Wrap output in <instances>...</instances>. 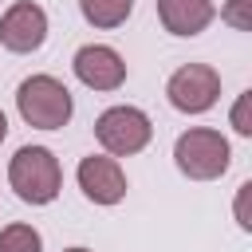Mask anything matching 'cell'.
I'll return each mask as SVG.
<instances>
[{"label":"cell","instance_id":"obj_1","mask_svg":"<svg viewBox=\"0 0 252 252\" xmlns=\"http://www.w3.org/2000/svg\"><path fill=\"white\" fill-rule=\"evenodd\" d=\"M8 185L24 205H51L63 189L59 158L47 146H20L16 158L8 161Z\"/></svg>","mask_w":252,"mask_h":252},{"label":"cell","instance_id":"obj_2","mask_svg":"<svg viewBox=\"0 0 252 252\" xmlns=\"http://www.w3.org/2000/svg\"><path fill=\"white\" fill-rule=\"evenodd\" d=\"M16 110L35 130H63L75 114V102L55 75H32L16 87Z\"/></svg>","mask_w":252,"mask_h":252},{"label":"cell","instance_id":"obj_3","mask_svg":"<svg viewBox=\"0 0 252 252\" xmlns=\"http://www.w3.org/2000/svg\"><path fill=\"white\" fill-rule=\"evenodd\" d=\"M173 161L177 169L189 177V181H217L228 161H232V150H228V138L213 126H193L185 130L177 142H173Z\"/></svg>","mask_w":252,"mask_h":252},{"label":"cell","instance_id":"obj_4","mask_svg":"<svg viewBox=\"0 0 252 252\" xmlns=\"http://www.w3.org/2000/svg\"><path fill=\"white\" fill-rule=\"evenodd\" d=\"M94 138H98V146L110 158H130V154H138V150L150 146L154 122L138 106H110V110H102L94 118Z\"/></svg>","mask_w":252,"mask_h":252},{"label":"cell","instance_id":"obj_5","mask_svg":"<svg viewBox=\"0 0 252 252\" xmlns=\"http://www.w3.org/2000/svg\"><path fill=\"white\" fill-rule=\"evenodd\" d=\"M165 98L181 114H205V110H213L217 98H220V75H217V67H209V63H185V67H177L169 75V83H165Z\"/></svg>","mask_w":252,"mask_h":252},{"label":"cell","instance_id":"obj_6","mask_svg":"<svg viewBox=\"0 0 252 252\" xmlns=\"http://www.w3.org/2000/svg\"><path fill=\"white\" fill-rule=\"evenodd\" d=\"M47 39V12L32 0H16L4 16H0V43L16 55H32L39 51Z\"/></svg>","mask_w":252,"mask_h":252},{"label":"cell","instance_id":"obj_7","mask_svg":"<svg viewBox=\"0 0 252 252\" xmlns=\"http://www.w3.org/2000/svg\"><path fill=\"white\" fill-rule=\"evenodd\" d=\"M75 177H79L83 197L94 205H118L126 197V173H122L118 158H110V154H87L79 161Z\"/></svg>","mask_w":252,"mask_h":252},{"label":"cell","instance_id":"obj_8","mask_svg":"<svg viewBox=\"0 0 252 252\" xmlns=\"http://www.w3.org/2000/svg\"><path fill=\"white\" fill-rule=\"evenodd\" d=\"M71 67H75V79L83 87H91V91H118L126 83V59L114 47H106V43L79 47L75 59H71Z\"/></svg>","mask_w":252,"mask_h":252},{"label":"cell","instance_id":"obj_9","mask_svg":"<svg viewBox=\"0 0 252 252\" xmlns=\"http://www.w3.org/2000/svg\"><path fill=\"white\" fill-rule=\"evenodd\" d=\"M213 16V0H158V20L169 35H201Z\"/></svg>","mask_w":252,"mask_h":252},{"label":"cell","instance_id":"obj_10","mask_svg":"<svg viewBox=\"0 0 252 252\" xmlns=\"http://www.w3.org/2000/svg\"><path fill=\"white\" fill-rule=\"evenodd\" d=\"M79 12L91 28H122L134 12V0H79Z\"/></svg>","mask_w":252,"mask_h":252},{"label":"cell","instance_id":"obj_11","mask_svg":"<svg viewBox=\"0 0 252 252\" xmlns=\"http://www.w3.org/2000/svg\"><path fill=\"white\" fill-rule=\"evenodd\" d=\"M0 252H43V236L32 224H8L0 228Z\"/></svg>","mask_w":252,"mask_h":252},{"label":"cell","instance_id":"obj_12","mask_svg":"<svg viewBox=\"0 0 252 252\" xmlns=\"http://www.w3.org/2000/svg\"><path fill=\"white\" fill-rule=\"evenodd\" d=\"M248 8H252V0H228V4H224V12H220V20H224V24H232L236 32H248V28H252Z\"/></svg>","mask_w":252,"mask_h":252},{"label":"cell","instance_id":"obj_13","mask_svg":"<svg viewBox=\"0 0 252 252\" xmlns=\"http://www.w3.org/2000/svg\"><path fill=\"white\" fill-rule=\"evenodd\" d=\"M248 102H252V91H244L240 98H236V106H232V130L236 134H252V122H248Z\"/></svg>","mask_w":252,"mask_h":252},{"label":"cell","instance_id":"obj_14","mask_svg":"<svg viewBox=\"0 0 252 252\" xmlns=\"http://www.w3.org/2000/svg\"><path fill=\"white\" fill-rule=\"evenodd\" d=\"M248 189H252V181H244V185H240V193H236V220H240V228H252V220H248V213H244Z\"/></svg>","mask_w":252,"mask_h":252},{"label":"cell","instance_id":"obj_15","mask_svg":"<svg viewBox=\"0 0 252 252\" xmlns=\"http://www.w3.org/2000/svg\"><path fill=\"white\" fill-rule=\"evenodd\" d=\"M8 138V118H4V110H0V142Z\"/></svg>","mask_w":252,"mask_h":252},{"label":"cell","instance_id":"obj_16","mask_svg":"<svg viewBox=\"0 0 252 252\" xmlns=\"http://www.w3.org/2000/svg\"><path fill=\"white\" fill-rule=\"evenodd\" d=\"M63 252H91V248H63Z\"/></svg>","mask_w":252,"mask_h":252}]
</instances>
